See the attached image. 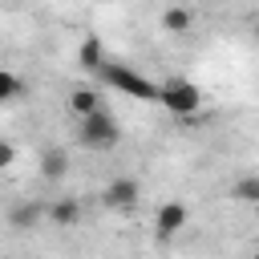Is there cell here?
<instances>
[{
	"label": "cell",
	"instance_id": "cell-1",
	"mask_svg": "<svg viewBox=\"0 0 259 259\" xmlns=\"http://www.w3.org/2000/svg\"><path fill=\"white\" fill-rule=\"evenodd\" d=\"M81 142L89 146V150H113L117 142H121V125H117V117L101 105L97 113H89V117H81Z\"/></svg>",
	"mask_w": 259,
	"mask_h": 259
},
{
	"label": "cell",
	"instance_id": "cell-2",
	"mask_svg": "<svg viewBox=\"0 0 259 259\" xmlns=\"http://www.w3.org/2000/svg\"><path fill=\"white\" fill-rule=\"evenodd\" d=\"M113 89H121V93H130V97H138V101H158V93H162V85H154V81H146L142 73H134V69H125V65H101L97 69Z\"/></svg>",
	"mask_w": 259,
	"mask_h": 259
},
{
	"label": "cell",
	"instance_id": "cell-3",
	"mask_svg": "<svg viewBox=\"0 0 259 259\" xmlns=\"http://www.w3.org/2000/svg\"><path fill=\"white\" fill-rule=\"evenodd\" d=\"M158 101L170 109V113H178V117H190L194 109H198V101H202V93H198V85L194 81H166L162 85V93H158Z\"/></svg>",
	"mask_w": 259,
	"mask_h": 259
},
{
	"label": "cell",
	"instance_id": "cell-4",
	"mask_svg": "<svg viewBox=\"0 0 259 259\" xmlns=\"http://www.w3.org/2000/svg\"><path fill=\"white\" fill-rule=\"evenodd\" d=\"M186 223H190V206H186V202H178V198H170V202H162V206H158V214H154V235L166 243V239H174Z\"/></svg>",
	"mask_w": 259,
	"mask_h": 259
},
{
	"label": "cell",
	"instance_id": "cell-5",
	"mask_svg": "<svg viewBox=\"0 0 259 259\" xmlns=\"http://www.w3.org/2000/svg\"><path fill=\"white\" fill-rule=\"evenodd\" d=\"M138 194H142L138 178L121 174V178H113V182L101 190V202H105L109 210H134V206H138Z\"/></svg>",
	"mask_w": 259,
	"mask_h": 259
},
{
	"label": "cell",
	"instance_id": "cell-6",
	"mask_svg": "<svg viewBox=\"0 0 259 259\" xmlns=\"http://www.w3.org/2000/svg\"><path fill=\"white\" fill-rule=\"evenodd\" d=\"M40 219H49V206H45V202L20 198V202L8 206V227H12V231H32V227H40Z\"/></svg>",
	"mask_w": 259,
	"mask_h": 259
},
{
	"label": "cell",
	"instance_id": "cell-7",
	"mask_svg": "<svg viewBox=\"0 0 259 259\" xmlns=\"http://www.w3.org/2000/svg\"><path fill=\"white\" fill-rule=\"evenodd\" d=\"M65 174H69V154H65L61 146L40 150V178H45V182H61Z\"/></svg>",
	"mask_w": 259,
	"mask_h": 259
},
{
	"label": "cell",
	"instance_id": "cell-8",
	"mask_svg": "<svg viewBox=\"0 0 259 259\" xmlns=\"http://www.w3.org/2000/svg\"><path fill=\"white\" fill-rule=\"evenodd\" d=\"M49 223H53V227H77V223H81V202H77L73 194L53 198V202H49Z\"/></svg>",
	"mask_w": 259,
	"mask_h": 259
},
{
	"label": "cell",
	"instance_id": "cell-9",
	"mask_svg": "<svg viewBox=\"0 0 259 259\" xmlns=\"http://www.w3.org/2000/svg\"><path fill=\"white\" fill-rule=\"evenodd\" d=\"M190 28H194V12H190V8H182V4L162 8V32L182 36V32H190Z\"/></svg>",
	"mask_w": 259,
	"mask_h": 259
},
{
	"label": "cell",
	"instance_id": "cell-10",
	"mask_svg": "<svg viewBox=\"0 0 259 259\" xmlns=\"http://www.w3.org/2000/svg\"><path fill=\"white\" fill-rule=\"evenodd\" d=\"M69 109H73L77 117H89V113H97V109H101V93H97V89H89V85H81V89H73V93H69Z\"/></svg>",
	"mask_w": 259,
	"mask_h": 259
},
{
	"label": "cell",
	"instance_id": "cell-11",
	"mask_svg": "<svg viewBox=\"0 0 259 259\" xmlns=\"http://www.w3.org/2000/svg\"><path fill=\"white\" fill-rule=\"evenodd\" d=\"M227 194H231L235 202H243V206H259V174H243V178H235Z\"/></svg>",
	"mask_w": 259,
	"mask_h": 259
},
{
	"label": "cell",
	"instance_id": "cell-12",
	"mask_svg": "<svg viewBox=\"0 0 259 259\" xmlns=\"http://www.w3.org/2000/svg\"><path fill=\"white\" fill-rule=\"evenodd\" d=\"M77 61H81V69L97 73V69L105 65V45H101L97 36H85V40H81V49H77Z\"/></svg>",
	"mask_w": 259,
	"mask_h": 259
},
{
	"label": "cell",
	"instance_id": "cell-13",
	"mask_svg": "<svg viewBox=\"0 0 259 259\" xmlns=\"http://www.w3.org/2000/svg\"><path fill=\"white\" fill-rule=\"evenodd\" d=\"M20 93H24V81L12 73V69H0V101H20Z\"/></svg>",
	"mask_w": 259,
	"mask_h": 259
},
{
	"label": "cell",
	"instance_id": "cell-14",
	"mask_svg": "<svg viewBox=\"0 0 259 259\" xmlns=\"http://www.w3.org/2000/svg\"><path fill=\"white\" fill-rule=\"evenodd\" d=\"M12 162H16V146L4 138V142H0V166H12Z\"/></svg>",
	"mask_w": 259,
	"mask_h": 259
},
{
	"label": "cell",
	"instance_id": "cell-15",
	"mask_svg": "<svg viewBox=\"0 0 259 259\" xmlns=\"http://www.w3.org/2000/svg\"><path fill=\"white\" fill-rule=\"evenodd\" d=\"M255 36H259V20H255Z\"/></svg>",
	"mask_w": 259,
	"mask_h": 259
},
{
	"label": "cell",
	"instance_id": "cell-16",
	"mask_svg": "<svg viewBox=\"0 0 259 259\" xmlns=\"http://www.w3.org/2000/svg\"><path fill=\"white\" fill-rule=\"evenodd\" d=\"M251 259H259V251H255V255H251Z\"/></svg>",
	"mask_w": 259,
	"mask_h": 259
}]
</instances>
